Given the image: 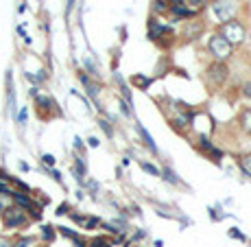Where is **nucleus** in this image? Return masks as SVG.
<instances>
[{
  "label": "nucleus",
  "instance_id": "1",
  "mask_svg": "<svg viewBox=\"0 0 251 247\" xmlns=\"http://www.w3.org/2000/svg\"><path fill=\"white\" fill-rule=\"evenodd\" d=\"M220 37H225V40L229 42V44H240L242 40H245V27H242L238 20H229V22H225L223 27H220Z\"/></svg>",
  "mask_w": 251,
  "mask_h": 247
},
{
  "label": "nucleus",
  "instance_id": "2",
  "mask_svg": "<svg viewBox=\"0 0 251 247\" xmlns=\"http://www.w3.org/2000/svg\"><path fill=\"white\" fill-rule=\"evenodd\" d=\"M212 9H214L216 20L225 24V22H229V20L234 18V14H236L238 5H236V0H216Z\"/></svg>",
  "mask_w": 251,
  "mask_h": 247
},
{
  "label": "nucleus",
  "instance_id": "3",
  "mask_svg": "<svg viewBox=\"0 0 251 247\" xmlns=\"http://www.w3.org/2000/svg\"><path fill=\"white\" fill-rule=\"evenodd\" d=\"M210 53L216 57V62H225L232 55V44L225 37L214 35V37H210Z\"/></svg>",
  "mask_w": 251,
  "mask_h": 247
},
{
  "label": "nucleus",
  "instance_id": "4",
  "mask_svg": "<svg viewBox=\"0 0 251 247\" xmlns=\"http://www.w3.org/2000/svg\"><path fill=\"white\" fill-rule=\"evenodd\" d=\"M227 72L229 70H227V66H225L223 62L212 64V66L207 68V81L212 83V88H219V85L227 79Z\"/></svg>",
  "mask_w": 251,
  "mask_h": 247
},
{
  "label": "nucleus",
  "instance_id": "5",
  "mask_svg": "<svg viewBox=\"0 0 251 247\" xmlns=\"http://www.w3.org/2000/svg\"><path fill=\"white\" fill-rule=\"evenodd\" d=\"M2 214H5L7 228H18V225L27 223V214H24V210H20V208H7Z\"/></svg>",
  "mask_w": 251,
  "mask_h": 247
},
{
  "label": "nucleus",
  "instance_id": "6",
  "mask_svg": "<svg viewBox=\"0 0 251 247\" xmlns=\"http://www.w3.org/2000/svg\"><path fill=\"white\" fill-rule=\"evenodd\" d=\"M201 149H205L207 153H210L212 158H216V160H220V158H223V151H219L214 145H212L210 140H207V138H203V136H201Z\"/></svg>",
  "mask_w": 251,
  "mask_h": 247
},
{
  "label": "nucleus",
  "instance_id": "7",
  "mask_svg": "<svg viewBox=\"0 0 251 247\" xmlns=\"http://www.w3.org/2000/svg\"><path fill=\"white\" fill-rule=\"evenodd\" d=\"M166 31H168L166 27H162V24H157L155 20H151V24H149V37H151V40H157V37L164 35Z\"/></svg>",
  "mask_w": 251,
  "mask_h": 247
},
{
  "label": "nucleus",
  "instance_id": "8",
  "mask_svg": "<svg viewBox=\"0 0 251 247\" xmlns=\"http://www.w3.org/2000/svg\"><path fill=\"white\" fill-rule=\"evenodd\" d=\"M240 125H242V129H245L247 133H251V107H247V110L242 112V116H240Z\"/></svg>",
  "mask_w": 251,
  "mask_h": 247
},
{
  "label": "nucleus",
  "instance_id": "9",
  "mask_svg": "<svg viewBox=\"0 0 251 247\" xmlns=\"http://www.w3.org/2000/svg\"><path fill=\"white\" fill-rule=\"evenodd\" d=\"M136 129H138V133H140V136H142V140H144V145H146V147H151V149L155 151V142H153V138H151L149 133H146V129L142 127V125H136Z\"/></svg>",
  "mask_w": 251,
  "mask_h": 247
},
{
  "label": "nucleus",
  "instance_id": "10",
  "mask_svg": "<svg viewBox=\"0 0 251 247\" xmlns=\"http://www.w3.org/2000/svg\"><path fill=\"white\" fill-rule=\"evenodd\" d=\"M62 234H63V236H68V238H72V241H75V243H77V245H79V247H85V241H83V238L79 236V234H75V232H72V230H68V228H62Z\"/></svg>",
  "mask_w": 251,
  "mask_h": 247
},
{
  "label": "nucleus",
  "instance_id": "11",
  "mask_svg": "<svg viewBox=\"0 0 251 247\" xmlns=\"http://www.w3.org/2000/svg\"><path fill=\"white\" fill-rule=\"evenodd\" d=\"M240 166H242V171H245L247 175H251V153H247L245 158L240 160Z\"/></svg>",
  "mask_w": 251,
  "mask_h": 247
},
{
  "label": "nucleus",
  "instance_id": "12",
  "mask_svg": "<svg viewBox=\"0 0 251 247\" xmlns=\"http://www.w3.org/2000/svg\"><path fill=\"white\" fill-rule=\"evenodd\" d=\"M140 166L144 168L146 173H151V175H159V171H157V168L153 166V164H149V162H140Z\"/></svg>",
  "mask_w": 251,
  "mask_h": 247
},
{
  "label": "nucleus",
  "instance_id": "13",
  "mask_svg": "<svg viewBox=\"0 0 251 247\" xmlns=\"http://www.w3.org/2000/svg\"><path fill=\"white\" fill-rule=\"evenodd\" d=\"M164 180H168V181H171V184H179V180H177V175H175V173H173V171H168V168H166V171H164Z\"/></svg>",
  "mask_w": 251,
  "mask_h": 247
},
{
  "label": "nucleus",
  "instance_id": "14",
  "mask_svg": "<svg viewBox=\"0 0 251 247\" xmlns=\"http://www.w3.org/2000/svg\"><path fill=\"white\" fill-rule=\"evenodd\" d=\"M42 230H44V238H46V241H53V238H55L53 228H50V225H44V228H42Z\"/></svg>",
  "mask_w": 251,
  "mask_h": 247
},
{
  "label": "nucleus",
  "instance_id": "15",
  "mask_svg": "<svg viewBox=\"0 0 251 247\" xmlns=\"http://www.w3.org/2000/svg\"><path fill=\"white\" fill-rule=\"evenodd\" d=\"M92 247H111V245H110V241H105V238H94Z\"/></svg>",
  "mask_w": 251,
  "mask_h": 247
},
{
  "label": "nucleus",
  "instance_id": "16",
  "mask_svg": "<svg viewBox=\"0 0 251 247\" xmlns=\"http://www.w3.org/2000/svg\"><path fill=\"white\" fill-rule=\"evenodd\" d=\"M133 81H136V83H138V85H140V88H146V85H149V83H151V81H149V79H146V77H140V75H138V77H136V79H133Z\"/></svg>",
  "mask_w": 251,
  "mask_h": 247
},
{
  "label": "nucleus",
  "instance_id": "17",
  "mask_svg": "<svg viewBox=\"0 0 251 247\" xmlns=\"http://www.w3.org/2000/svg\"><path fill=\"white\" fill-rule=\"evenodd\" d=\"M85 66H88V68H90V72H92V75H98V68H96V66H94V62H92V59H90V57H88V59H85Z\"/></svg>",
  "mask_w": 251,
  "mask_h": 247
},
{
  "label": "nucleus",
  "instance_id": "18",
  "mask_svg": "<svg viewBox=\"0 0 251 247\" xmlns=\"http://www.w3.org/2000/svg\"><path fill=\"white\" fill-rule=\"evenodd\" d=\"M242 94H245L247 99H251V81H247V83L242 85Z\"/></svg>",
  "mask_w": 251,
  "mask_h": 247
},
{
  "label": "nucleus",
  "instance_id": "19",
  "mask_svg": "<svg viewBox=\"0 0 251 247\" xmlns=\"http://www.w3.org/2000/svg\"><path fill=\"white\" fill-rule=\"evenodd\" d=\"M103 127V132L107 133V136H111V127H110V123H107V120H101V123H98Z\"/></svg>",
  "mask_w": 251,
  "mask_h": 247
},
{
  "label": "nucleus",
  "instance_id": "20",
  "mask_svg": "<svg viewBox=\"0 0 251 247\" xmlns=\"http://www.w3.org/2000/svg\"><path fill=\"white\" fill-rule=\"evenodd\" d=\"M31 245H33V238H22V241H20L16 247H31Z\"/></svg>",
  "mask_w": 251,
  "mask_h": 247
},
{
  "label": "nucleus",
  "instance_id": "21",
  "mask_svg": "<svg viewBox=\"0 0 251 247\" xmlns=\"http://www.w3.org/2000/svg\"><path fill=\"white\" fill-rule=\"evenodd\" d=\"M0 195H11L9 186H7V184H2V181H0Z\"/></svg>",
  "mask_w": 251,
  "mask_h": 247
},
{
  "label": "nucleus",
  "instance_id": "22",
  "mask_svg": "<svg viewBox=\"0 0 251 247\" xmlns=\"http://www.w3.org/2000/svg\"><path fill=\"white\" fill-rule=\"evenodd\" d=\"M42 160H44V164H48V166H53V164H55V158H53V155H44Z\"/></svg>",
  "mask_w": 251,
  "mask_h": 247
},
{
  "label": "nucleus",
  "instance_id": "23",
  "mask_svg": "<svg viewBox=\"0 0 251 247\" xmlns=\"http://www.w3.org/2000/svg\"><path fill=\"white\" fill-rule=\"evenodd\" d=\"M66 212H68V203H63V206H59L57 214H66Z\"/></svg>",
  "mask_w": 251,
  "mask_h": 247
},
{
  "label": "nucleus",
  "instance_id": "24",
  "mask_svg": "<svg viewBox=\"0 0 251 247\" xmlns=\"http://www.w3.org/2000/svg\"><path fill=\"white\" fill-rule=\"evenodd\" d=\"M229 236H234V238H236V236H238V238H245L240 232H236V230H232V232H229Z\"/></svg>",
  "mask_w": 251,
  "mask_h": 247
},
{
  "label": "nucleus",
  "instance_id": "25",
  "mask_svg": "<svg viewBox=\"0 0 251 247\" xmlns=\"http://www.w3.org/2000/svg\"><path fill=\"white\" fill-rule=\"evenodd\" d=\"M90 147H98V140H96V138H90Z\"/></svg>",
  "mask_w": 251,
  "mask_h": 247
},
{
  "label": "nucleus",
  "instance_id": "26",
  "mask_svg": "<svg viewBox=\"0 0 251 247\" xmlns=\"http://www.w3.org/2000/svg\"><path fill=\"white\" fill-rule=\"evenodd\" d=\"M0 247H11V245H9L7 241H0Z\"/></svg>",
  "mask_w": 251,
  "mask_h": 247
},
{
  "label": "nucleus",
  "instance_id": "27",
  "mask_svg": "<svg viewBox=\"0 0 251 247\" xmlns=\"http://www.w3.org/2000/svg\"><path fill=\"white\" fill-rule=\"evenodd\" d=\"M72 5H75V0H70V2H68V14H70V9H72Z\"/></svg>",
  "mask_w": 251,
  "mask_h": 247
},
{
  "label": "nucleus",
  "instance_id": "28",
  "mask_svg": "<svg viewBox=\"0 0 251 247\" xmlns=\"http://www.w3.org/2000/svg\"><path fill=\"white\" fill-rule=\"evenodd\" d=\"M31 247H33V245H31Z\"/></svg>",
  "mask_w": 251,
  "mask_h": 247
}]
</instances>
